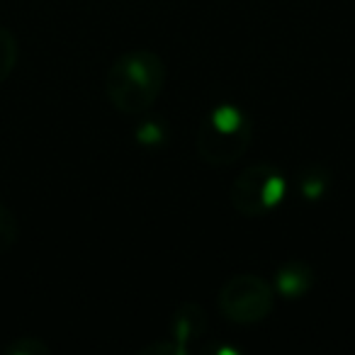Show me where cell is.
<instances>
[{
    "label": "cell",
    "mask_w": 355,
    "mask_h": 355,
    "mask_svg": "<svg viewBox=\"0 0 355 355\" xmlns=\"http://www.w3.org/2000/svg\"><path fill=\"white\" fill-rule=\"evenodd\" d=\"M166 85V64L151 49H134L110 64L105 95L122 114H141L153 107Z\"/></svg>",
    "instance_id": "obj_1"
},
{
    "label": "cell",
    "mask_w": 355,
    "mask_h": 355,
    "mask_svg": "<svg viewBox=\"0 0 355 355\" xmlns=\"http://www.w3.org/2000/svg\"><path fill=\"white\" fill-rule=\"evenodd\" d=\"M253 141V122L241 107L222 103L212 107L198 129V153L209 166H232Z\"/></svg>",
    "instance_id": "obj_2"
},
{
    "label": "cell",
    "mask_w": 355,
    "mask_h": 355,
    "mask_svg": "<svg viewBox=\"0 0 355 355\" xmlns=\"http://www.w3.org/2000/svg\"><path fill=\"white\" fill-rule=\"evenodd\" d=\"M287 195V180L277 166L258 161L246 166L232 185V207L246 219H258L270 214L282 205Z\"/></svg>",
    "instance_id": "obj_3"
},
{
    "label": "cell",
    "mask_w": 355,
    "mask_h": 355,
    "mask_svg": "<svg viewBox=\"0 0 355 355\" xmlns=\"http://www.w3.org/2000/svg\"><path fill=\"white\" fill-rule=\"evenodd\" d=\"M217 304L229 321L251 326L270 316L272 306H275V290L266 277L241 272L224 282Z\"/></svg>",
    "instance_id": "obj_4"
},
{
    "label": "cell",
    "mask_w": 355,
    "mask_h": 355,
    "mask_svg": "<svg viewBox=\"0 0 355 355\" xmlns=\"http://www.w3.org/2000/svg\"><path fill=\"white\" fill-rule=\"evenodd\" d=\"M314 282H316V275L309 263L287 261L275 270L272 290H275V295L285 297V300H302V297L314 287Z\"/></svg>",
    "instance_id": "obj_5"
},
{
    "label": "cell",
    "mask_w": 355,
    "mask_h": 355,
    "mask_svg": "<svg viewBox=\"0 0 355 355\" xmlns=\"http://www.w3.org/2000/svg\"><path fill=\"white\" fill-rule=\"evenodd\" d=\"M205 331H207V319H205V309L198 302H183L173 311L171 338L180 340V343L190 348V343L198 340L200 336H205Z\"/></svg>",
    "instance_id": "obj_6"
},
{
    "label": "cell",
    "mask_w": 355,
    "mask_h": 355,
    "mask_svg": "<svg viewBox=\"0 0 355 355\" xmlns=\"http://www.w3.org/2000/svg\"><path fill=\"white\" fill-rule=\"evenodd\" d=\"M297 188L306 202H321L331 190V173L321 163H309L297 175Z\"/></svg>",
    "instance_id": "obj_7"
},
{
    "label": "cell",
    "mask_w": 355,
    "mask_h": 355,
    "mask_svg": "<svg viewBox=\"0 0 355 355\" xmlns=\"http://www.w3.org/2000/svg\"><path fill=\"white\" fill-rule=\"evenodd\" d=\"M17 64V40L10 30L0 27V83H6V78L12 73Z\"/></svg>",
    "instance_id": "obj_8"
},
{
    "label": "cell",
    "mask_w": 355,
    "mask_h": 355,
    "mask_svg": "<svg viewBox=\"0 0 355 355\" xmlns=\"http://www.w3.org/2000/svg\"><path fill=\"white\" fill-rule=\"evenodd\" d=\"M137 139L146 146L153 144H166V124L161 119H146L137 127Z\"/></svg>",
    "instance_id": "obj_9"
},
{
    "label": "cell",
    "mask_w": 355,
    "mask_h": 355,
    "mask_svg": "<svg viewBox=\"0 0 355 355\" xmlns=\"http://www.w3.org/2000/svg\"><path fill=\"white\" fill-rule=\"evenodd\" d=\"M15 239H17V222L10 209L0 202V253L8 251L15 243Z\"/></svg>",
    "instance_id": "obj_10"
},
{
    "label": "cell",
    "mask_w": 355,
    "mask_h": 355,
    "mask_svg": "<svg viewBox=\"0 0 355 355\" xmlns=\"http://www.w3.org/2000/svg\"><path fill=\"white\" fill-rule=\"evenodd\" d=\"M6 353L8 355H46L49 353V345L37 338H20L12 345H8Z\"/></svg>",
    "instance_id": "obj_11"
},
{
    "label": "cell",
    "mask_w": 355,
    "mask_h": 355,
    "mask_svg": "<svg viewBox=\"0 0 355 355\" xmlns=\"http://www.w3.org/2000/svg\"><path fill=\"white\" fill-rule=\"evenodd\" d=\"M141 353L144 355H188L190 348L180 343V340L171 338V340H166V343H161V340H158V343L146 345V348H141Z\"/></svg>",
    "instance_id": "obj_12"
}]
</instances>
